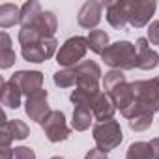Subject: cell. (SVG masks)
Segmentation results:
<instances>
[{"label": "cell", "mask_w": 159, "mask_h": 159, "mask_svg": "<svg viewBox=\"0 0 159 159\" xmlns=\"http://www.w3.org/2000/svg\"><path fill=\"white\" fill-rule=\"evenodd\" d=\"M103 62L118 71H129L137 67V47L135 43L124 39V41H116L112 45L107 47V51L101 54Z\"/></svg>", "instance_id": "obj_1"}, {"label": "cell", "mask_w": 159, "mask_h": 159, "mask_svg": "<svg viewBox=\"0 0 159 159\" xmlns=\"http://www.w3.org/2000/svg\"><path fill=\"white\" fill-rule=\"evenodd\" d=\"M131 86L137 101V114L159 112V75L150 81H135L131 83Z\"/></svg>", "instance_id": "obj_2"}, {"label": "cell", "mask_w": 159, "mask_h": 159, "mask_svg": "<svg viewBox=\"0 0 159 159\" xmlns=\"http://www.w3.org/2000/svg\"><path fill=\"white\" fill-rule=\"evenodd\" d=\"M92 137L96 140V148H99L101 152L109 153L111 150L118 148L124 140V133L122 127L116 120H109V122H98L92 129Z\"/></svg>", "instance_id": "obj_3"}, {"label": "cell", "mask_w": 159, "mask_h": 159, "mask_svg": "<svg viewBox=\"0 0 159 159\" xmlns=\"http://www.w3.org/2000/svg\"><path fill=\"white\" fill-rule=\"evenodd\" d=\"M86 51H88V39L86 38L71 36L60 45V49L56 52V62L62 67H75V66L81 64Z\"/></svg>", "instance_id": "obj_4"}, {"label": "cell", "mask_w": 159, "mask_h": 159, "mask_svg": "<svg viewBox=\"0 0 159 159\" xmlns=\"http://www.w3.org/2000/svg\"><path fill=\"white\" fill-rule=\"evenodd\" d=\"M56 38H43V39H38V41H32L28 45H23L21 47V54L26 62H32V64H41L49 58H52L56 51Z\"/></svg>", "instance_id": "obj_5"}, {"label": "cell", "mask_w": 159, "mask_h": 159, "mask_svg": "<svg viewBox=\"0 0 159 159\" xmlns=\"http://www.w3.org/2000/svg\"><path fill=\"white\" fill-rule=\"evenodd\" d=\"M39 125L51 142H64L71 135V129L66 124V114L62 111H51V114L47 118H43L39 122Z\"/></svg>", "instance_id": "obj_6"}, {"label": "cell", "mask_w": 159, "mask_h": 159, "mask_svg": "<svg viewBox=\"0 0 159 159\" xmlns=\"http://www.w3.org/2000/svg\"><path fill=\"white\" fill-rule=\"evenodd\" d=\"M157 4L153 0H127V21L131 28H142L150 23Z\"/></svg>", "instance_id": "obj_7"}, {"label": "cell", "mask_w": 159, "mask_h": 159, "mask_svg": "<svg viewBox=\"0 0 159 159\" xmlns=\"http://www.w3.org/2000/svg\"><path fill=\"white\" fill-rule=\"evenodd\" d=\"M77 71V86L86 90H99V79H101V67L94 60H83L79 66H75Z\"/></svg>", "instance_id": "obj_8"}, {"label": "cell", "mask_w": 159, "mask_h": 159, "mask_svg": "<svg viewBox=\"0 0 159 159\" xmlns=\"http://www.w3.org/2000/svg\"><path fill=\"white\" fill-rule=\"evenodd\" d=\"M47 96H49L47 90L41 88L36 94H32V96L26 98V101H25V112H26V116L30 120H34V122L39 124L43 118H47L51 114V107L47 103Z\"/></svg>", "instance_id": "obj_9"}, {"label": "cell", "mask_w": 159, "mask_h": 159, "mask_svg": "<svg viewBox=\"0 0 159 159\" xmlns=\"http://www.w3.org/2000/svg\"><path fill=\"white\" fill-rule=\"evenodd\" d=\"M10 81H13L21 92L28 98L32 94H36L38 90L43 88V73L41 71H26V69H21V71H15L11 75Z\"/></svg>", "instance_id": "obj_10"}, {"label": "cell", "mask_w": 159, "mask_h": 159, "mask_svg": "<svg viewBox=\"0 0 159 159\" xmlns=\"http://www.w3.org/2000/svg\"><path fill=\"white\" fill-rule=\"evenodd\" d=\"M30 135V127L15 118V120H8L6 114H2V135H0V140H2V146H10L13 140H25Z\"/></svg>", "instance_id": "obj_11"}, {"label": "cell", "mask_w": 159, "mask_h": 159, "mask_svg": "<svg viewBox=\"0 0 159 159\" xmlns=\"http://www.w3.org/2000/svg\"><path fill=\"white\" fill-rule=\"evenodd\" d=\"M103 8H105V2H99V0H88L81 6L79 10V15H77V23L79 26L83 28H96L101 21V15H103Z\"/></svg>", "instance_id": "obj_12"}, {"label": "cell", "mask_w": 159, "mask_h": 159, "mask_svg": "<svg viewBox=\"0 0 159 159\" xmlns=\"http://www.w3.org/2000/svg\"><path fill=\"white\" fill-rule=\"evenodd\" d=\"M137 47V67L142 71L155 69L159 66V52L150 49V41L146 38H139L135 41Z\"/></svg>", "instance_id": "obj_13"}, {"label": "cell", "mask_w": 159, "mask_h": 159, "mask_svg": "<svg viewBox=\"0 0 159 159\" xmlns=\"http://www.w3.org/2000/svg\"><path fill=\"white\" fill-rule=\"evenodd\" d=\"M105 17L109 25L116 30H124L129 21H127V0H112V2H105Z\"/></svg>", "instance_id": "obj_14"}, {"label": "cell", "mask_w": 159, "mask_h": 159, "mask_svg": "<svg viewBox=\"0 0 159 159\" xmlns=\"http://www.w3.org/2000/svg\"><path fill=\"white\" fill-rule=\"evenodd\" d=\"M92 112H94V118L99 120V122H109L114 118V112H116V105L112 101V98L107 94V92H99V96L96 98L94 105H92Z\"/></svg>", "instance_id": "obj_15"}, {"label": "cell", "mask_w": 159, "mask_h": 159, "mask_svg": "<svg viewBox=\"0 0 159 159\" xmlns=\"http://www.w3.org/2000/svg\"><path fill=\"white\" fill-rule=\"evenodd\" d=\"M21 88L13 83V81H2L0 86V101L8 109H19L21 107Z\"/></svg>", "instance_id": "obj_16"}, {"label": "cell", "mask_w": 159, "mask_h": 159, "mask_svg": "<svg viewBox=\"0 0 159 159\" xmlns=\"http://www.w3.org/2000/svg\"><path fill=\"white\" fill-rule=\"evenodd\" d=\"M15 64V51L11 49V38L8 32L0 34V67L8 69Z\"/></svg>", "instance_id": "obj_17"}, {"label": "cell", "mask_w": 159, "mask_h": 159, "mask_svg": "<svg viewBox=\"0 0 159 159\" xmlns=\"http://www.w3.org/2000/svg\"><path fill=\"white\" fill-rule=\"evenodd\" d=\"M98 96H99V90L96 92V90H86V88H79V86H77V88L71 92L69 99H71V103H73L75 107L92 109V105H94V101H96Z\"/></svg>", "instance_id": "obj_18"}, {"label": "cell", "mask_w": 159, "mask_h": 159, "mask_svg": "<svg viewBox=\"0 0 159 159\" xmlns=\"http://www.w3.org/2000/svg\"><path fill=\"white\" fill-rule=\"evenodd\" d=\"M94 120V112L92 109H86V107H75L73 111V118H71V127L75 131H86L90 127Z\"/></svg>", "instance_id": "obj_19"}, {"label": "cell", "mask_w": 159, "mask_h": 159, "mask_svg": "<svg viewBox=\"0 0 159 159\" xmlns=\"http://www.w3.org/2000/svg\"><path fill=\"white\" fill-rule=\"evenodd\" d=\"M86 39H88V49L96 54H103L109 47V34L105 30H99V28L90 30Z\"/></svg>", "instance_id": "obj_20"}, {"label": "cell", "mask_w": 159, "mask_h": 159, "mask_svg": "<svg viewBox=\"0 0 159 159\" xmlns=\"http://www.w3.org/2000/svg\"><path fill=\"white\" fill-rule=\"evenodd\" d=\"M17 23H21V8H17L15 4H2L0 6V26L10 28Z\"/></svg>", "instance_id": "obj_21"}, {"label": "cell", "mask_w": 159, "mask_h": 159, "mask_svg": "<svg viewBox=\"0 0 159 159\" xmlns=\"http://www.w3.org/2000/svg\"><path fill=\"white\" fill-rule=\"evenodd\" d=\"M41 13H43V10H41V4L38 0L25 2L21 8V26H30Z\"/></svg>", "instance_id": "obj_22"}, {"label": "cell", "mask_w": 159, "mask_h": 159, "mask_svg": "<svg viewBox=\"0 0 159 159\" xmlns=\"http://www.w3.org/2000/svg\"><path fill=\"white\" fill-rule=\"evenodd\" d=\"M52 81L58 88H71L77 84V71L75 67H62L52 75Z\"/></svg>", "instance_id": "obj_23"}, {"label": "cell", "mask_w": 159, "mask_h": 159, "mask_svg": "<svg viewBox=\"0 0 159 159\" xmlns=\"http://www.w3.org/2000/svg\"><path fill=\"white\" fill-rule=\"evenodd\" d=\"M125 159H153V153H152V146L150 142H133L129 148H127V153H125Z\"/></svg>", "instance_id": "obj_24"}, {"label": "cell", "mask_w": 159, "mask_h": 159, "mask_svg": "<svg viewBox=\"0 0 159 159\" xmlns=\"http://www.w3.org/2000/svg\"><path fill=\"white\" fill-rule=\"evenodd\" d=\"M122 83H127V81H125L124 71L111 69V71H107V73H105V77H103V90L109 94L112 88H116V86H118V84H122Z\"/></svg>", "instance_id": "obj_25"}, {"label": "cell", "mask_w": 159, "mask_h": 159, "mask_svg": "<svg viewBox=\"0 0 159 159\" xmlns=\"http://www.w3.org/2000/svg\"><path fill=\"white\" fill-rule=\"evenodd\" d=\"M127 122H129V127H131L133 131H146V129L152 127L153 114H150V112H139V114H135L133 118H129Z\"/></svg>", "instance_id": "obj_26"}, {"label": "cell", "mask_w": 159, "mask_h": 159, "mask_svg": "<svg viewBox=\"0 0 159 159\" xmlns=\"http://www.w3.org/2000/svg\"><path fill=\"white\" fill-rule=\"evenodd\" d=\"M13 159H36V153L28 146H17L13 150Z\"/></svg>", "instance_id": "obj_27"}, {"label": "cell", "mask_w": 159, "mask_h": 159, "mask_svg": "<svg viewBox=\"0 0 159 159\" xmlns=\"http://www.w3.org/2000/svg\"><path fill=\"white\" fill-rule=\"evenodd\" d=\"M148 41L152 45H159V21H153L148 26Z\"/></svg>", "instance_id": "obj_28"}, {"label": "cell", "mask_w": 159, "mask_h": 159, "mask_svg": "<svg viewBox=\"0 0 159 159\" xmlns=\"http://www.w3.org/2000/svg\"><path fill=\"white\" fill-rule=\"evenodd\" d=\"M84 159H109V157H107V153H105V152H101L99 148H92V150H88V152H86Z\"/></svg>", "instance_id": "obj_29"}, {"label": "cell", "mask_w": 159, "mask_h": 159, "mask_svg": "<svg viewBox=\"0 0 159 159\" xmlns=\"http://www.w3.org/2000/svg\"><path fill=\"white\" fill-rule=\"evenodd\" d=\"M150 146H152V153H153V159H159V137L152 139V140H150Z\"/></svg>", "instance_id": "obj_30"}, {"label": "cell", "mask_w": 159, "mask_h": 159, "mask_svg": "<svg viewBox=\"0 0 159 159\" xmlns=\"http://www.w3.org/2000/svg\"><path fill=\"white\" fill-rule=\"evenodd\" d=\"M0 153H2V159H13V150L10 146H2Z\"/></svg>", "instance_id": "obj_31"}, {"label": "cell", "mask_w": 159, "mask_h": 159, "mask_svg": "<svg viewBox=\"0 0 159 159\" xmlns=\"http://www.w3.org/2000/svg\"><path fill=\"white\" fill-rule=\"evenodd\" d=\"M51 159H64V157H60V155H54V157H51Z\"/></svg>", "instance_id": "obj_32"}]
</instances>
